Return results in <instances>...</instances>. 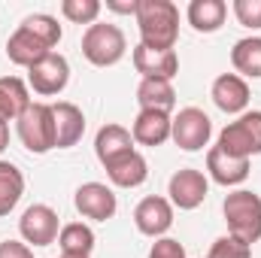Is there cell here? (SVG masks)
<instances>
[{
  "instance_id": "obj_28",
  "label": "cell",
  "mask_w": 261,
  "mask_h": 258,
  "mask_svg": "<svg viewBox=\"0 0 261 258\" xmlns=\"http://www.w3.org/2000/svg\"><path fill=\"white\" fill-rule=\"evenodd\" d=\"M206 258H252V246L237 240V237H231V234H225V237H219L210 246V255Z\"/></svg>"
},
{
  "instance_id": "obj_23",
  "label": "cell",
  "mask_w": 261,
  "mask_h": 258,
  "mask_svg": "<svg viewBox=\"0 0 261 258\" xmlns=\"http://www.w3.org/2000/svg\"><path fill=\"white\" fill-rule=\"evenodd\" d=\"M58 246H61V255L88 258V255H91V249H94V231H91L85 222H70V225H61Z\"/></svg>"
},
{
  "instance_id": "obj_26",
  "label": "cell",
  "mask_w": 261,
  "mask_h": 258,
  "mask_svg": "<svg viewBox=\"0 0 261 258\" xmlns=\"http://www.w3.org/2000/svg\"><path fill=\"white\" fill-rule=\"evenodd\" d=\"M21 28L24 31H31L43 46H49V49H55L58 43H61V37H64V31H61V24H58V18L55 15H49V12H34V15H28L24 21H21Z\"/></svg>"
},
{
  "instance_id": "obj_30",
  "label": "cell",
  "mask_w": 261,
  "mask_h": 258,
  "mask_svg": "<svg viewBox=\"0 0 261 258\" xmlns=\"http://www.w3.org/2000/svg\"><path fill=\"white\" fill-rule=\"evenodd\" d=\"M149 258H189L186 255V246L173 237H158L149 249Z\"/></svg>"
},
{
  "instance_id": "obj_14",
  "label": "cell",
  "mask_w": 261,
  "mask_h": 258,
  "mask_svg": "<svg viewBox=\"0 0 261 258\" xmlns=\"http://www.w3.org/2000/svg\"><path fill=\"white\" fill-rule=\"evenodd\" d=\"M52 116H55V149H70L82 140L85 134V116L76 104L58 100L52 104Z\"/></svg>"
},
{
  "instance_id": "obj_7",
  "label": "cell",
  "mask_w": 261,
  "mask_h": 258,
  "mask_svg": "<svg viewBox=\"0 0 261 258\" xmlns=\"http://www.w3.org/2000/svg\"><path fill=\"white\" fill-rule=\"evenodd\" d=\"M213 137V122L203 110L197 107H186L173 116V131H170V140L186 149V152H200Z\"/></svg>"
},
{
  "instance_id": "obj_21",
  "label": "cell",
  "mask_w": 261,
  "mask_h": 258,
  "mask_svg": "<svg viewBox=\"0 0 261 258\" xmlns=\"http://www.w3.org/2000/svg\"><path fill=\"white\" fill-rule=\"evenodd\" d=\"M31 91L18 76H3L0 79V122H15L28 107H31Z\"/></svg>"
},
{
  "instance_id": "obj_1",
  "label": "cell",
  "mask_w": 261,
  "mask_h": 258,
  "mask_svg": "<svg viewBox=\"0 0 261 258\" xmlns=\"http://www.w3.org/2000/svg\"><path fill=\"white\" fill-rule=\"evenodd\" d=\"M140 43L149 49H173L179 40V9L170 0H140L137 3Z\"/></svg>"
},
{
  "instance_id": "obj_9",
  "label": "cell",
  "mask_w": 261,
  "mask_h": 258,
  "mask_svg": "<svg viewBox=\"0 0 261 258\" xmlns=\"http://www.w3.org/2000/svg\"><path fill=\"white\" fill-rule=\"evenodd\" d=\"M134 225L146 237H155V240L164 237L170 231V225H173V203L167 197H161V194L143 197L137 203V210H134Z\"/></svg>"
},
{
  "instance_id": "obj_13",
  "label": "cell",
  "mask_w": 261,
  "mask_h": 258,
  "mask_svg": "<svg viewBox=\"0 0 261 258\" xmlns=\"http://www.w3.org/2000/svg\"><path fill=\"white\" fill-rule=\"evenodd\" d=\"M134 70L143 76V79H173L179 73V58L173 49H149V46H137L134 55Z\"/></svg>"
},
{
  "instance_id": "obj_12",
  "label": "cell",
  "mask_w": 261,
  "mask_h": 258,
  "mask_svg": "<svg viewBox=\"0 0 261 258\" xmlns=\"http://www.w3.org/2000/svg\"><path fill=\"white\" fill-rule=\"evenodd\" d=\"M210 97H213V104H216L222 113H228V116H243L246 107H249V85H246V79L237 76V73H222V76H216Z\"/></svg>"
},
{
  "instance_id": "obj_3",
  "label": "cell",
  "mask_w": 261,
  "mask_h": 258,
  "mask_svg": "<svg viewBox=\"0 0 261 258\" xmlns=\"http://www.w3.org/2000/svg\"><path fill=\"white\" fill-rule=\"evenodd\" d=\"M128 52V40L125 31L119 24L110 21H94L91 28H85L82 34V55L94 67H113L119 64Z\"/></svg>"
},
{
  "instance_id": "obj_24",
  "label": "cell",
  "mask_w": 261,
  "mask_h": 258,
  "mask_svg": "<svg viewBox=\"0 0 261 258\" xmlns=\"http://www.w3.org/2000/svg\"><path fill=\"white\" fill-rule=\"evenodd\" d=\"M231 64L237 76L261 79V37H243L231 49Z\"/></svg>"
},
{
  "instance_id": "obj_34",
  "label": "cell",
  "mask_w": 261,
  "mask_h": 258,
  "mask_svg": "<svg viewBox=\"0 0 261 258\" xmlns=\"http://www.w3.org/2000/svg\"><path fill=\"white\" fill-rule=\"evenodd\" d=\"M61 258H73V255H61Z\"/></svg>"
},
{
  "instance_id": "obj_2",
  "label": "cell",
  "mask_w": 261,
  "mask_h": 258,
  "mask_svg": "<svg viewBox=\"0 0 261 258\" xmlns=\"http://www.w3.org/2000/svg\"><path fill=\"white\" fill-rule=\"evenodd\" d=\"M228 234L243 240V243H258L261 240V197L249 189H237L225 197L222 203Z\"/></svg>"
},
{
  "instance_id": "obj_11",
  "label": "cell",
  "mask_w": 261,
  "mask_h": 258,
  "mask_svg": "<svg viewBox=\"0 0 261 258\" xmlns=\"http://www.w3.org/2000/svg\"><path fill=\"white\" fill-rule=\"evenodd\" d=\"M73 203H76V210L85 219H94V222H107L119 210L116 192L107 183H82L76 189V194H73Z\"/></svg>"
},
{
  "instance_id": "obj_20",
  "label": "cell",
  "mask_w": 261,
  "mask_h": 258,
  "mask_svg": "<svg viewBox=\"0 0 261 258\" xmlns=\"http://www.w3.org/2000/svg\"><path fill=\"white\" fill-rule=\"evenodd\" d=\"M137 104H140V110L170 113L176 107L173 82L170 79H140V85H137Z\"/></svg>"
},
{
  "instance_id": "obj_6",
  "label": "cell",
  "mask_w": 261,
  "mask_h": 258,
  "mask_svg": "<svg viewBox=\"0 0 261 258\" xmlns=\"http://www.w3.org/2000/svg\"><path fill=\"white\" fill-rule=\"evenodd\" d=\"M18 231H21V240L28 246H52L61 234V222L49 203H34L21 213Z\"/></svg>"
},
{
  "instance_id": "obj_32",
  "label": "cell",
  "mask_w": 261,
  "mask_h": 258,
  "mask_svg": "<svg viewBox=\"0 0 261 258\" xmlns=\"http://www.w3.org/2000/svg\"><path fill=\"white\" fill-rule=\"evenodd\" d=\"M137 3L140 0H107V9H113L119 15H137Z\"/></svg>"
},
{
  "instance_id": "obj_31",
  "label": "cell",
  "mask_w": 261,
  "mask_h": 258,
  "mask_svg": "<svg viewBox=\"0 0 261 258\" xmlns=\"http://www.w3.org/2000/svg\"><path fill=\"white\" fill-rule=\"evenodd\" d=\"M0 258H34V249L21 240H3L0 243Z\"/></svg>"
},
{
  "instance_id": "obj_25",
  "label": "cell",
  "mask_w": 261,
  "mask_h": 258,
  "mask_svg": "<svg viewBox=\"0 0 261 258\" xmlns=\"http://www.w3.org/2000/svg\"><path fill=\"white\" fill-rule=\"evenodd\" d=\"M24 194V173L12 161H0V216H9Z\"/></svg>"
},
{
  "instance_id": "obj_8",
  "label": "cell",
  "mask_w": 261,
  "mask_h": 258,
  "mask_svg": "<svg viewBox=\"0 0 261 258\" xmlns=\"http://www.w3.org/2000/svg\"><path fill=\"white\" fill-rule=\"evenodd\" d=\"M67 82H70V64H67L64 55H58V52H49L43 61H37L28 70V85L37 94H43V97L61 94L67 88Z\"/></svg>"
},
{
  "instance_id": "obj_10",
  "label": "cell",
  "mask_w": 261,
  "mask_h": 258,
  "mask_svg": "<svg viewBox=\"0 0 261 258\" xmlns=\"http://www.w3.org/2000/svg\"><path fill=\"white\" fill-rule=\"evenodd\" d=\"M206 192H210V179L195 170V167H182L170 176L167 183V200L179 210H197L203 200H206Z\"/></svg>"
},
{
  "instance_id": "obj_33",
  "label": "cell",
  "mask_w": 261,
  "mask_h": 258,
  "mask_svg": "<svg viewBox=\"0 0 261 258\" xmlns=\"http://www.w3.org/2000/svg\"><path fill=\"white\" fill-rule=\"evenodd\" d=\"M6 146H9V125H3V122H0V152H3Z\"/></svg>"
},
{
  "instance_id": "obj_18",
  "label": "cell",
  "mask_w": 261,
  "mask_h": 258,
  "mask_svg": "<svg viewBox=\"0 0 261 258\" xmlns=\"http://www.w3.org/2000/svg\"><path fill=\"white\" fill-rule=\"evenodd\" d=\"M49 52H52V49L43 46V43H40L31 31H24L21 24H18L15 34L6 40V58H9L15 67H28V70H31L37 61H43Z\"/></svg>"
},
{
  "instance_id": "obj_16",
  "label": "cell",
  "mask_w": 261,
  "mask_h": 258,
  "mask_svg": "<svg viewBox=\"0 0 261 258\" xmlns=\"http://www.w3.org/2000/svg\"><path fill=\"white\" fill-rule=\"evenodd\" d=\"M128 152H134V134L125 125L110 122V125H103V128L97 131V137H94V155H97V161L103 167L113 164L116 158L128 155Z\"/></svg>"
},
{
  "instance_id": "obj_19",
  "label": "cell",
  "mask_w": 261,
  "mask_h": 258,
  "mask_svg": "<svg viewBox=\"0 0 261 258\" xmlns=\"http://www.w3.org/2000/svg\"><path fill=\"white\" fill-rule=\"evenodd\" d=\"M107 176H110V183L119 186V189H137V186H143V183L149 179V164H146V158L134 149L128 155L116 158L113 164H107Z\"/></svg>"
},
{
  "instance_id": "obj_15",
  "label": "cell",
  "mask_w": 261,
  "mask_h": 258,
  "mask_svg": "<svg viewBox=\"0 0 261 258\" xmlns=\"http://www.w3.org/2000/svg\"><path fill=\"white\" fill-rule=\"evenodd\" d=\"M206 173H210L213 183L231 189V186H240V183L249 179V161L231 158V155H225L219 146H213V149L206 152Z\"/></svg>"
},
{
  "instance_id": "obj_22",
  "label": "cell",
  "mask_w": 261,
  "mask_h": 258,
  "mask_svg": "<svg viewBox=\"0 0 261 258\" xmlns=\"http://www.w3.org/2000/svg\"><path fill=\"white\" fill-rule=\"evenodd\" d=\"M225 15H228L225 0H192L186 9V18L197 34H216L225 24Z\"/></svg>"
},
{
  "instance_id": "obj_5",
  "label": "cell",
  "mask_w": 261,
  "mask_h": 258,
  "mask_svg": "<svg viewBox=\"0 0 261 258\" xmlns=\"http://www.w3.org/2000/svg\"><path fill=\"white\" fill-rule=\"evenodd\" d=\"M18 140L28 152L34 155H46L49 149H55V116H52V104H31L18 119H15Z\"/></svg>"
},
{
  "instance_id": "obj_27",
  "label": "cell",
  "mask_w": 261,
  "mask_h": 258,
  "mask_svg": "<svg viewBox=\"0 0 261 258\" xmlns=\"http://www.w3.org/2000/svg\"><path fill=\"white\" fill-rule=\"evenodd\" d=\"M100 9H103L100 0H64V3H61V12H64L67 21H73V24H88V28L97 21Z\"/></svg>"
},
{
  "instance_id": "obj_4",
  "label": "cell",
  "mask_w": 261,
  "mask_h": 258,
  "mask_svg": "<svg viewBox=\"0 0 261 258\" xmlns=\"http://www.w3.org/2000/svg\"><path fill=\"white\" fill-rule=\"evenodd\" d=\"M216 146L225 155L243 158V161H249L252 155H261V110H246L243 116L228 122L219 134Z\"/></svg>"
},
{
  "instance_id": "obj_29",
  "label": "cell",
  "mask_w": 261,
  "mask_h": 258,
  "mask_svg": "<svg viewBox=\"0 0 261 258\" xmlns=\"http://www.w3.org/2000/svg\"><path fill=\"white\" fill-rule=\"evenodd\" d=\"M237 21L249 31H261V0H234L231 3Z\"/></svg>"
},
{
  "instance_id": "obj_17",
  "label": "cell",
  "mask_w": 261,
  "mask_h": 258,
  "mask_svg": "<svg viewBox=\"0 0 261 258\" xmlns=\"http://www.w3.org/2000/svg\"><path fill=\"white\" fill-rule=\"evenodd\" d=\"M170 131H173V119L170 113H155V110H140L137 119H134V143L140 146H161L170 140Z\"/></svg>"
}]
</instances>
